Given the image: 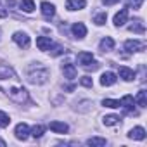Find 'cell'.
Listing matches in <instances>:
<instances>
[{
	"label": "cell",
	"mask_w": 147,
	"mask_h": 147,
	"mask_svg": "<svg viewBox=\"0 0 147 147\" xmlns=\"http://www.w3.org/2000/svg\"><path fill=\"white\" fill-rule=\"evenodd\" d=\"M0 90H2L11 100H14L16 104L28 102L26 88L23 87L21 80L18 78L16 71L7 64H0Z\"/></svg>",
	"instance_id": "obj_1"
},
{
	"label": "cell",
	"mask_w": 147,
	"mask_h": 147,
	"mask_svg": "<svg viewBox=\"0 0 147 147\" xmlns=\"http://www.w3.org/2000/svg\"><path fill=\"white\" fill-rule=\"evenodd\" d=\"M49 76H50V71H49L45 66H42L40 62L30 66V69H28V80H30L33 85H42V83H45V82L49 80Z\"/></svg>",
	"instance_id": "obj_2"
},
{
	"label": "cell",
	"mask_w": 147,
	"mask_h": 147,
	"mask_svg": "<svg viewBox=\"0 0 147 147\" xmlns=\"http://www.w3.org/2000/svg\"><path fill=\"white\" fill-rule=\"evenodd\" d=\"M12 40L21 47V49H28L30 47V36L24 33V31H16L12 35Z\"/></svg>",
	"instance_id": "obj_3"
},
{
	"label": "cell",
	"mask_w": 147,
	"mask_h": 147,
	"mask_svg": "<svg viewBox=\"0 0 147 147\" xmlns=\"http://www.w3.org/2000/svg\"><path fill=\"white\" fill-rule=\"evenodd\" d=\"M144 42H138V40H126L125 42V50L128 54H133V52H138V50H144Z\"/></svg>",
	"instance_id": "obj_4"
},
{
	"label": "cell",
	"mask_w": 147,
	"mask_h": 147,
	"mask_svg": "<svg viewBox=\"0 0 147 147\" xmlns=\"http://www.w3.org/2000/svg\"><path fill=\"white\" fill-rule=\"evenodd\" d=\"M71 31H73V36L78 38V40H82V38L87 36V26L83 23H75V24L71 26Z\"/></svg>",
	"instance_id": "obj_5"
},
{
	"label": "cell",
	"mask_w": 147,
	"mask_h": 147,
	"mask_svg": "<svg viewBox=\"0 0 147 147\" xmlns=\"http://www.w3.org/2000/svg\"><path fill=\"white\" fill-rule=\"evenodd\" d=\"M14 133H16V138H19V140H26V138L30 137V126H28L26 123H19V125L16 126Z\"/></svg>",
	"instance_id": "obj_6"
},
{
	"label": "cell",
	"mask_w": 147,
	"mask_h": 147,
	"mask_svg": "<svg viewBox=\"0 0 147 147\" xmlns=\"http://www.w3.org/2000/svg\"><path fill=\"white\" fill-rule=\"evenodd\" d=\"M42 14H43V18L45 19H52L54 16H55V5L54 4H50V2H42Z\"/></svg>",
	"instance_id": "obj_7"
},
{
	"label": "cell",
	"mask_w": 147,
	"mask_h": 147,
	"mask_svg": "<svg viewBox=\"0 0 147 147\" xmlns=\"http://www.w3.org/2000/svg\"><path fill=\"white\" fill-rule=\"evenodd\" d=\"M62 73H64V78H67V80H75L76 78V67H75V64H71V62H66V64H62Z\"/></svg>",
	"instance_id": "obj_8"
},
{
	"label": "cell",
	"mask_w": 147,
	"mask_h": 147,
	"mask_svg": "<svg viewBox=\"0 0 147 147\" xmlns=\"http://www.w3.org/2000/svg\"><path fill=\"white\" fill-rule=\"evenodd\" d=\"M116 75H114V73H111V71H106L104 73V75L100 76V85L102 87H111V85H114L116 83Z\"/></svg>",
	"instance_id": "obj_9"
},
{
	"label": "cell",
	"mask_w": 147,
	"mask_h": 147,
	"mask_svg": "<svg viewBox=\"0 0 147 147\" xmlns=\"http://www.w3.org/2000/svg\"><path fill=\"white\" fill-rule=\"evenodd\" d=\"M36 47L40 50H50L54 47V42L50 40V36H38L36 38Z\"/></svg>",
	"instance_id": "obj_10"
},
{
	"label": "cell",
	"mask_w": 147,
	"mask_h": 147,
	"mask_svg": "<svg viewBox=\"0 0 147 147\" xmlns=\"http://www.w3.org/2000/svg\"><path fill=\"white\" fill-rule=\"evenodd\" d=\"M87 7V0H67L66 2V9L67 11H80Z\"/></svg>",
	"instance_id": "obj_11"
},
{
	"label": "cell",
	"mask_w": 147,
	"mask_h": 147,
	"mask_svg": "<svg viewBox=\"0 0 147 147\" xmlns=\"http://www.w3.org/2000/svg\"><path fill=\"white\" fill-rule=\"evenodd\" d=\"M128 21V9H121L119 12L114 14V26H123L125 23Z\"/></svg>",
	"instance_id": "obj_12"
},
{
	"label": "cell",
	"mask_w": 147,
	"mask_h": 147,
	"mask_svg": "<svg viewBox=\"0 0 147 147\" xmlns=\"http://www.w3.org/2000/svg\"><path fill=\"white\" fill-rule=\"evenodd\" d=\"M76 61H78V64L80 66H87V64H90L92 61H94V54L92 52H80L78 55H76Z\"/></svg>",
	"instance_id": "obj_13"
},
{
	"label": "cell",
	"mask_w": 147,
	"mask_h": 147,
	"mask_svg": "<svg viewBox=\"0 0 147 147\" xmlns=\"http://www.w3.org/2000/svg\"><path fill=\"white\" fill-rule=\"evenodd\" d=\"M133 104H135V100H133V97H131V95H125V97L119 100V106H121V107H125L128 113H133V114H137V113L133 111Z\"/></svg>",
	"instance_id": "obj_14"
},
{
	"label": "cell",
	"mask_w": 147,
	"mask_h": 147,
	"mask_svg": "<svg viewBox=\"0 0 147 147\" xmlns=\"http://www.w3.org/2000/svg\"><path fill=\"white\" fill-rule=\"evenodd\" d=\"M49 128H50L52 131H55V133H66V131L69 130V126H67L66 123H62V121H50Z\"/></svg>",
	"instance_id": "obj_15"
},
{
	"label": "cell",
	"mask_w": 147,
	"mask_h": 147,
	"mask_svg": "<svg viewBox=\"0 0 147 147\" xmlns=\"http://www.w3.org/2000/svg\"><path fill=\"white\" fill-rule=\"evenodd\" d=\"M128 137H130L131 140H144V138H145V130H144L142 126H135V128L130 130Z\"/></svg>",
	"instance_id": "obj_16"
},
{
	"label": "cell",
	"mask_w": 147,
	"mask_h": 147,
	"mask_svg": "<svg viewBox=\"0 0 147 147\" xmlns=\"http://www.w3.org/2000/svg\"><path fill=\"white\" fill-rule=\"evenodd\" d=\"M119 78H123L125 82H131V80H135V73H133V69L121 66L119 67Z\"/></svg>",
	"instance_id": "obj_17"
},
{
	"label": "cell",
	"mask_w": 147,
	"mask_h": 147,
	"mask_svg": "<svg viewBox=\"0 0 147 147\" xmlns=\"http://www.w3.org/2000/svg\"><path fill=\"white\" fill-rule=\"evenodd\" d=\"M99 47H100V50H102V52H111V50L114 49V40H113L111 36H106V38H102V40H100Z\"/></svg>",
	"instance_id": "obj_18"
},
{
	"label": "cell",
	"mask_w": 147,
	"mask_h": 147,
	"mask_svg": "<svg viewBox=\"0 0 147 147\" xmlns=\"http://www.w3.org/2000/svg\"><path fill=\"white\" fill-rule=\"evenodd\" d=\"M128 30H130V31H133V33H140V35H144V33H145L144 23H142V21H138V19H137V21H133V24H130V26H128Z\"/></svg>",
	"instance_id": "obj_19"
},
{
	"label": "cell",
	"mask_w": 147,
	"mask_h": 147,
	"mask_svg": "<svg viewBox=\"0 0 147 147\" xmlns=\"http://www.w3.org/2000/svg\"><path fill=\"white\" fill-rule=\"evenodd\" d=\"M107 144L106 138H100V137H92L87 140V145H92V147H104Z\"/></svg>",
	"instance_id": "obj_20"
},
{
	"label": "cell",
	"mask_w": 147,
	"mask_h": 147,
	"mask_svg": "<svg viewBox=\"0 0 147 147\" xmlns=\"http://www.w3.org/2000/svg\"><path fill=\"white\" fill-rule=\"evenodd\" d=\"M19 7H21L24 12H33V11H35V2H33V0H21V2H19Z\"/></svg>",
	"instance_id": "obj_21"
},
{
	"label": "cell",
	"mask_w": 147,
	"mask_h": 147,
	"mask_svg": "<svg viewBox=\"0 0 147 147\" xmlns=\"http://www.w3.org/2000/svg\"><path fill=\"white\" fill-rule=\"evenodd\" d=\"M102 121H104L106 126H113V125L119 123V116H116V114H107V116L102 118Z\"/></svg>",
	"instance_id": "obj_22"
},
{
	"label": "cell",
	"mask_w": 147,
	"mask_h": 147,
	"mask_svg": "<svg viewBox=\"0 0 147 147\" xmlns=\"http://www.w3.org/2000/svg\"><path fill=\"white\" fill-rule=\"evenodd\" d=\"M135 100H137V104H138L140 107H145V106H147V92H145V90H140V92L137 94V99H135Z\"/></svg>",
	"instance_id": "obj_23"
},
{
	"label": "cell",
	"mask_w": 147,
	"mask_h": 147,
	"mask_svg": "<svg viewBox=\"0 0 147 147\" xmlns=\"http://www.w3.org/2000/svg\"><path fill=\"white\" fill-rule=\"evenodd\" d=\"M30 133H31V137H33V138H40V137L45 133V126L36 125V126H33V130H30Z\"/></svg>",
	"instance_id": "obj_24"
},
{
	"label": "cell",
	"mask_w": 147,
	"mask_h": 147,
	"mask_svg": "<svg viewBox=\"0 0 147 147\" xmlns=\"http://www.w3.org/2000/svg\"><path fill=\"white\" fill-rule=\"evenodd\" d=\"M106 21H107V14H106V12H100V14H97V16L94 18V23H95L97 26L106 24Z\"/></svg>",
	"instance_id": "obj_25"
},
{
	"label": "cell",
	"mask_w": 147,
	"mask_h": 147,
	"mask_svg": "<svg viewBox=\"0 0 147 147\" xmlns=\"http://www.w3.org/2000/svg\"><path fill=\"white\" fill-rule=\"evenodd\" d=\"M102 106H104V107H113V109H116V107H119V100H114V99H104V100H102Z\"/></svg>",
	"instance_id": "obj_26"
},
{
	"label": "cell",
	"mask_w": 147,
	"mask_h": 147,
	"mask_svg": "<svg viewBox=\"0 0 147 147\" xmlns=\"http://www.w3.org/2000/svg\"><path fill=\"white\" fill-rule=\"evenodd\" d=\"M9 123H11V118H9L5 113H2V111H0V126H2V128H5V126H9Z\"/></svg>",
	"instance_id": "obj_27"
},
{
	"label": "cell",
	"mask_w": 147,
	"mask_h": 147,
	"mask_svg": "<svg viewBox=\"0 0 147 147\" xmlns=\"http://www.w3.org/2000/svg\"><path fill=\"white\" fill-rule=\"evenodd\" d=\"M80 83H82L83 87H87V88H90V87L94 85V82H92L90 76H83V78H80Z\"/></svg>",
	"instance_id": "obj_28"
},
{
	"label": "cell",
	"mask_w": 147,
	"mask_h": 147,
	"mask_svg": "<svg viewBox=\"0 0 147 147\" xmlns=\"http://www.w3.org/2000/svg\"><path fill=\"white\" fill-rule=\"evenodd\" d=\"M85 69H87V71H95V69H99V62L92 61L90 64H87V66H85Z\"/></svg>",
	"instance_id": "obj_29"
},
{
	"label": "cell",
	"mask_w": 147,
	"mask_h": 147,
	"mask_svg": "<svg viewBox=\"0 0 147 147\" xmlns=\"http://www.w3.org/2000/svg\"><path fill=\"white\" fill-rule=\"evenodd\" d=\"M61 54H64V49L61 45H55L54 50H52V55H61Z\"/></svg>",
	"instance_id": "obj_30"
},
{
	"label": "cell",
	"mask_w": 147,
	"mask_h": 147,
	"mask_svg": "<svg viewBox=\"0 0 147 147\" xmlns=\"http://www.w3.org/2000/svg\"><path fill=\"white\" fill-rule=\"evenodd\" d=\"M7 14H9V11H5L2 7V4H0V18H7Z\"/></svg>",
	"instance_id": "obj_31"
},
{
	"label": "cell",
	"mask_w": 147,
	"mask_h": 147,
	"mask_svg": "<svg viewBox=\"0 0 147 147\" xmlns=\"http://www.w3.org/2000/svg\"><path fill=\"white\" fill-rule=\"evenodd\" d=\"M142 4H144V0H133V9H140Z\"/></svg>",
	"instance_id": "obj_32"
},
{
	"label": "cell",
	"mask_w": 147,
	"mask_h": 147,
	"mask_svg": "<svg viewBox=\"0 0 147 147\" xmlns=\"http://www.w3.org/2000/svg\"><path fill=\"white\" fill-rule=\"evenodd\" d=\"M102 2H104L106 5H111V4H114V2H118V0H102Z\"/></svg>",
	"instance_id": "obj_33"
},
{
	"label": "cell",
	"mask_w": 147,
	"mask_h": 147,
	"mask_svg": "<svg viewBox=\"0 0 147 147\" xmlns=\"http://www.w3.org/2000/svg\"><path fill=\"white\" fill-rule=\"evenodd\" d=\"M0 145H2V147H5V145H7V144H5V142H4V140H2V138H0Z\"/></svg>",
	"instance_id": "obj_34"
}]
</instances>
